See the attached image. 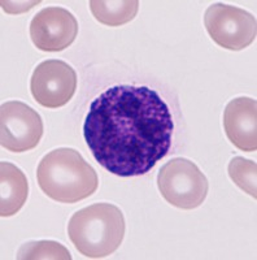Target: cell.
<instances>
[{
	"instance_id": "cell-1",
	"label": "cell",
	"mask_w": 257,
	"mask_h": 260,
	"mask_svg": "<svg viewBox=\"0 0 257 260\" xmlns=\"http://www.w3.org/2000/svg\"><path fill=\"white\" fill-rule=\"evenodd\" d=\"M168 104L145 86H113L91 103L83 136L103 168L120 177L145 175L170 150Z\"/></svg>"
},
{
	"instance_id": "cell-2",
	"label": "cell",
	"mask_w": 257,
	"mask_h": 260,
	"mask_svg": "<svg viewBox=\"0 0 257 260\" xmlns=\"http://www.w3.org/2000/svg\"><path fill=\"white\" fill-rule=\"evenodd\" d=\"M38 185L47 197L60 203H77L98 189L95 169L73 148H57L39 161Z\"/></svg>"
},
{
	"instance_id": "cell-3",
	"label": "cell",
	"mask_w": 257,
	"mask_h": 260,
	"mask_svg": "<svg viewBox=\"0 0 257 260\" xmlns=\"http://www.w3.org/2000/svg\"><path fill=\"white\" fill-rule=\"evenodd\" d=\"M125 217L115 204L96 203L77 211L69 220L68 234L86 257L100 259L120 247L125 236Z\"/></svg>"
},
{
	"instance_id": "cell-4",
	"label": "cell",
	"mask_w": 257,
	"mask_h": 260,
	"mask_svg": "<svg viewBox=\"0 0 257 260\" xmlns=\"http://www.w3.org/2000/svg\"><path fill=\"white\" fill-rule=\"evenodd\" d=\"M157 186L168 203L180 210H194L207 198L209 183L195 162L175 157L164 164L157 175Z\"/></svg>"
},
{
	"instance_id": "cell-5",
	"label": "cell",
	"mask_w": 257,
	"mask_h": 260,
	"mask_svg": "<svg viewBox=\"0 0 257 260\" xmlns=\"http://www.w3.org/2000/svg\"><path fill=\"white\" fill-rule=\"evenodd\" d=\"M204 25L210 38L226 50H243L256 39V18L238 7L221 3L208 7Z\"/></svg>"
},
{
	"instance_id": "cell-6",
	"label": "cell",
	"mask_w": 257,
	"mask_h": 260,
	"mask_svg": "<svg viewBox=\"0 0 257 260\" xmlns=\"http://www.w3.org/2000/svg\"><path fill=\"white\" fill-rule=\"evenodd\" d=\"M2 147L12 152L35 148L43 136V121L39 113L27 104L11 101L2 104Z\"/></svg>"
},
{
	"instance_id": "cell-7",
	"label": "cell",
	"mask_w": 257,
	"mask_h": 260,
	"mask_svg": "<svg viewBox=\"0 0 257 260\" xmlns=\"http://www.w3.org/2000/svg\"><path fill=\"white\" fill-rule=\"evenodd\" d=\"M77 90V74L62 60H46L34 69L30 91L41 106L59 108L65 106Z\"/></svg>"
},
{
	"instance_id": "cell-8",
	"label": "cell",
	"mask_w": 257,
	"mask_h": 260,
	"mask_svg": "<svg viewBox=\"0 0 257 260\" xmlns=\"http://www.w3.org/2000/svg\"><path fill=\"white\" fill-rule=\"evenodd\" d=\"M78 22L61 7H47L30 22V37L38 50L56 52L68 48L77 38Z\"/></svg>"
},
{
	"instance_id": "cell-9",
	"label": "cell",
	"mask_w": 257,
	"mask_h": 260,
	"mask_svg": "<svg viewBox=\"0 0 257 260\" xmlns=\"http://www.w3.org/2000/svg\"><path fill=\"white\" fill-rule=\"evenodd\" d=\"M224 127L230 142L239 150H257V103L251 98H235L225 108Z\"/></svg>"
},
{
	"instance_id": "cell-10",
	"label": "cell",
	"mask_w": 257,
	"mask_h": 260,
	"mask_svg": "<svg viewBox=\"0 0 257 260\" xmlns=\"http://www.w3.org/2000/svg\"><path fill=\"white\" fill-rule=\"evenodd\" d=\"M0 168V215L9 217L24 207L29 194V183L24 172L11 162L2 161Z\"/></svg>"
},
{
	"instance_id": "cell-11",
	"label": "cell",
	"mask_w": 257,
	"mask_h": 260,
	"mask_svg": "<svg viewBox=\"0 0 257 260\" xmlns=\"http://www.w3.org/2000/svg\"><path fill=\"white\" fill-rule=\"evenodd\" d=\"M138 0H91V13L100 24L106 26H121L130 22L138 13Z\"/></svg>"
},
{
	"instance_id": "cell-12",
	"label": "cell",
	"mask_w": 257,
	"mask_h": 260,
	"mask_svg": "<svg viewBox=\"0 0 257 260\" xmlns=\"http://www.w3.org/2000/svg\"><path fill=\"white\" fill-rule=\"evenodd\" d=\"M229 176L233 182L248 195L257 198V166L254 161L242 156L234 157L229 162Z\"/></svg>"
},
{
	"instance_id": "cell-13",
	"label": "cell",
	"mask_w": 257,
	"mask_h": 260,
	"mask_svg": "<svg viewBox=\"0 0 257 260\" xmlns=\"http://www.w3.org/2000/svg\"><path fill=\"white\" fill-rule=\"evenodd\" d=\"M17 259L70 260L71 255L61 243L55 242V241H39V242H29L26 245L21 246L17 252Z\"/></svg>"
}]
</instances>
